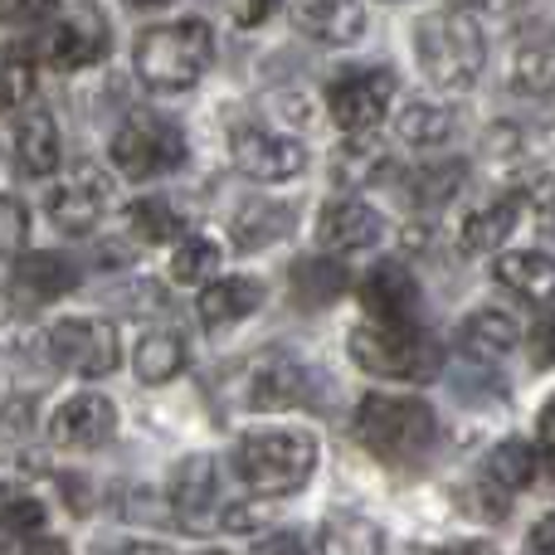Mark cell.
<instances>
[{
	"instance_id": "13",
	"label": "cell",
	"mask_w": 555,
	"mask_h": 555,
	"mask_svg": "<svg viewBox=\"0 0 555 555\" xmlns=\"http://www.w3.org/2000/svg\"><path fill=\"white\" fill-rule=\"evenodd\" d=\"M537 478V453L527 439H502L498 449L482 459L478 473V512H488L492 521H502L512 512V502L531 488Z\"/></svg>"
},
{
	"instance_id": "12",
	"label": "cell",
	"mask_w": 555,
	"mask_h": 555,
	"mask_svg": "<svg viewBox=\"0 0 555 555\" xmlns=\"http://www.w3.org/2000/svg\"><path fill=\"white\" fill-rule=\"evenodd\" d=\"M113 205V176L98 166H74L64 181H54V191L44 195V215L64 234H88L98 230V220Z\"/></svg>"
},
{
	"instance_id": "25",
	"label": "cell",
	"mask_w": 555,
	"mask_h": 555,
	"mask_svg": "<svg viewBox=\"0 0 555 555\" xmlns=\"http://www.w3.org/2000/svg\"><path fill=\"white\" fill-rule=\"evenodd\" d=\"M317 555H385V531L361 512H332L317 527Z\"/></svg>"
},
{
	"instance_id": "6",
	"label": "cell",
	"mask_w": 555,
	"mask_h": 555,
	"mask_svg": "<svg viewBox=\"0 0 555 555\" xmlns=\"http://www.w3.org/2000/svg\"><path fill=\"white\" fill-rule=\"evenodd\" d=\"M400 78L390 68H346L326 83V113L346 137H371L395 113Z\"/></svg>"
},
{
	"instance_id": "29",
	"label": "cell",
	"mask_w": 555,
	"mask_h": 555,
	"mask_svg": "<svg viewBox=\"0 0 555 555\" xmlns=\"http://www.w3.org/2000/svg\"><path fill=\"white\" fill-rule=\"evenodd\" d=\"M127 234L142 244H171V240H185V220L181 210H171V201L146 195V201H137L127 210Z\"/></svg>"
},
{
	"instance_id": "3",
	"label": "cell",
	"mask_w": 555,
	"mask_h": 555,
	"mask_svg": "<svg viewBox=\"0 0 555 555\" xmlns=\"http://www.w3.org/2000/svg\"><path fill=\"white\" fill-rule=\"evenodd\" d=\"M230 468L254 498H263V502L293 498V492H302L317 473V439L302 429L249 434V439L234 443Z\"/></svg>"
},
{
	"instance_id": "17",
	"label": "cell",
	"mask_w": 555,
	"mask_h": 555,
	"mask_svg": "<svg viewBox=\"0 0 555 555\" xmlns=\"http://www.w3.org/2000/svg\"><path fill=\"white\" fill-rule=\"evenodd\" d=\"M59 156H64V137H59L54 113H44V107L20 113L15 127L5 132V162L29 181H44L59 171Z\"/></svg>"
},
{
	"instance_id": "35",
	"label": "cell",
	"mask_w": 555,
	"mask_h": 555,
	"mask_svg": "<svg viewBox=\"0 0 555 555\" xmlns=\"http://www.w3.org/2000/svg\"><path fill=\"white\" fill-rule=\"evenodd\" d=\"M385 162H390V156H385L380 146H371L365 137H351V142L341 146V181L346 185H365L371 176L385 171Z\"/></svg>"
},
{
	"instance_id": "21",
	"label": "cell",
	"mask_w": 555,
	"mask_h": 555,
	"mask_svg": "<svg viewBox=\"0 0 555 555\" xmlns=\"http://www.w3.org/2000/svg\"><path fill=\"white\" fill-rule=\"evenodd\" d=\"M259 307H263L259 278H210L201 293V322L210 326V332H220V326L249 322Z\"/></svg>"
},
{
	"instance_id": "46",
	"label": "cell",
	"mask_w": 555,
	"mask_h": 555,
	"mask_svg": "<svg viewBox=\"0 0 555 555\" xmlns=\"http://www.w3.org/2000/svg\"><path fill=\"white\" fill-rule=\"evenodd\" d=\"M205 555H220V551H205Z\"/></svg>"
},
{
	"instance_id": "41",
	"label": "cell",
	"mask_w": 555,
	"mask_h": 555,
	"mask_svg": "<svg viewBox=\"0 0 555 555\" xmlns=\"http://www.w3.org/2000/svg\"><path fill=\"white\" fill-rule=\"evenodd\" d=\"M531 361H537V365H546V361H551V322H546V317H541L537 336H531Z\"/></svg>"
},
{
	"instance_id": "1",
	"label": "cell",
	"mask_w": 555,
	"mask_h": 555,
	"mask_svg": "<svg viewBox=\"0 0 555 555\" xmlns=\"http://www.w3.org/2000/svg\"><path fill=\"white\" fill-rule=\"evenodd\" d=\"M351 434L361 449H371L380 463L390 468H410V463H424L439 443V414H434L429 400L420 395H385L371 390L361 404H356Z\"/></svg>"
},
{
	"instance_id": "23",
	"label": "cell",
	"mask_w": 555,
	"mask_h": 555,
	"mask_svg": "<svg viewBox=\"0 0 555 555\" xmlns=\"http://www.w3.org/2000/svg\"><path fill=\"white\" fill-rule=\"evenodd\" d=\"M185 365H191V346H185V336L171 332V326L146 332L142 341H137V351H132V371H137V380H142V385L176 380Z\"/></svg>"
},
{
	"instance_id": "9",
	"label": "cell",
	"mask_w": 555,
	"mask_h": 555,
	"mask_svg": "<svg viewBox=\"0 0 555 555\" xmlns=\"http://www.w3.org/2000/svg\"><path fill=\"white\" fill-rule=\"evenodd\" d=\"M113 49V29H107V15L93 5H64L49 15L44 29V64L59 68V74H78V68H93L107 59Z\"/></svg>"
},
{
	"instance_id": "8",
	"label": "cell",
	"mask_w": 555,
	"mask_h": 555,
	"mask_svg": "<svg viewBox=\"0 0 555 555\" xmlns=\"http://www.w3.org/2000/svg\"><path fill=\"white\" fill-rule=\"evenodd\" d=\"M332 400V380L312 365L293 361V356H273V361L254 365L249 385H244V404L259 414L269 410H322Z\"/></svg>"
},
{
	"instance_id": "14",
	"label": "cell",
	"mask_w": 555,
	"mask_h": 555,
	"mask_svg": "<svg viewBox=\"0 0 555 555\" xmlns=\"http://www.w3.org/2000/svg\"><path fill=\"white\" fill-rule=\"evenodd\" d=\"M166 502H171V517L185 531H210V521L220 517V468L205 453L176 463L171 482H166Z\"/></svg>"
},
{
	"instance_id": "34",
	"label": "cell",
	"mask_w": 555,
	"mask_h": 555,
	"mask_svg": "<svg viewBox=\"0 0 555 555\" xmlns=\"http://www.w3.org/2000/svg\"><path fill=\"white\" fill-rule=\"evenodd\" d=\"M35 93V59L25 49H5L0 54V113H15Z\"/></svg>"
},
{
	"instance_id": "24",
	"label": "cell",
	"mask_w": 555,
	"mask_h": 555,
	"mask_svg": "<svg viewBox=\"0 0 555 555\" xmlns=\"http://www.w3.org/2000/svg\"><path fill=\"white\" fill-rule=\"evenodd\" d=\"M302 35L322 39V44H351V39L365 35L371 25V10L365 5H351V0H326V5H297L293 10Z\"/></svg>"
},
{
	"instance_id": "11",
	"label": "cell",
	"mask_w": 555,
	"mask_h": 555,
	"mask_svg": "<svg viewBox=\"0 0 555 555\" xmlns=\"http://www.w3.org/2000/svg\"><path fill=\"white\" fill-rule=\"evenodd\" d=\"M230 156L249 181H293V176L307 171V146L297 137H283L273 127H259V122H240L230 132Z\"/></svg>"
},
{
	"instance_id": "38",
	"label": "cell",
	"mask_w": 555,
	"mask_h": 555,
	"mask_svg": "<svg viewBox=\"0 0 555 555\" xmlns=\"http://www.w3.org/2000/svg\"><path fill=\"white\" fill-rule=\"evenodd\" d=\"M25 234H29V210L15 195H0V259H15Z\"/></svg>"
},
{
	"instance_id": "28",
	"label": "cell",
	"mask_w": 555,
	"mask_h": 555,
	"mask_svg": "<svg viewBox=\"0 0 555 555\" xmlns=\"http://www.w3.org/2000/svg\"><path fill=\"white\" fill-rule=\"evenodd\" d=\"M453 132H459L453 113H449V107H434V103H404L400 122H395V137H400L404 146H420V152L443 146Z\"/></svg>"
},
{
	"instance_id": "4",
	"label": "cell",
	"mask_w": 555,
	"mask_h": 555,
	"mask_svg": "<svg viewBox=\"0 0 555 555\" xmlns=\"http://www.w3.org/2000/svg\"><path fill=\"white\" fill-rule=\"evenodd\" d=\"M215 59V35L205 20H166L137 39L132 68L152 93H185L205 78Z\"/></svg>"
},
{
	"instance_id": "10",
	"label": "cell",
	"mask_w": 555,
	"mask_h": 555,
	"mask_svg": "<svg viewBox=\"0 0 555 555\" xmlns=\"http://www.w3.org/2000/svg\"><path fill=\"white\" fill-rule=\"evenodd\" d=\"M49 356L83 380H103L122 361V341H117V326L103 317H64L49 326Z\"/></svg>"
},
{
	"instance_id": "45",
	"label": "cell",
	"mask_w": 555,
	"mask_h": 555,
	"mask_svg": "<svg viewBox=\"0 0 555 555\" xmlns=\"http://www.w3.org/2000/svg\"><path fill=\"white\" fill-rule=\"evenodd\" d=\"M107 555H166L162 546H146V541H127L122 551H107Z\"/></svg>"
},
{
	"instance_id": "22",
	"label": "cell",
	"mask_w": 555,
	"mask_h": 555,
	"mask_svg": "<svg viewBox=\"0 0 555 555\" xmlns=\"http://www.w3.org/2000/svg\"><path fill=\"white\" fill-rule=\"evenodd\" d=\"M498 283L512 287L527 307L546 312L551 297H555V269H551V254L541 249H517V254H502L498 259Z\"/></svg>"
},
{
	"instance_id": "33",
	"label": "cell",
	"mask_w": 555,
	"mask_h": 555,
	"mask_svg": "<svg viewBox=\"0 0 555 555\" xmlns=\"http://www.w3.org/2000/svg\"><path fill=\"white\" fill-rule=\"evenodd\" d=\"M463 185V162H434L410 176V201L414 205H449Z\"/></svg>"
},
{
	"instance_id": "43",
	"label": "cell",
	"mask_w": 555,
	"mask_h": 555,
	"mask_svg": "<svg viewBox=\"0 0 555 555\" xmlns=\"http://www.w3.org/2000/svg\"><path fill=\"white\" fill-rule=\"evenodd\" d=\"M234 20H240V25H263V20L273 15V5H234L230 10Z\"/></svg>"
},
{
	"instance_id": "19",
	"label": "cell",
	"mask_w": 555,
	"mask_h": 555,
	"mask_svg": "<svg viewBox=\"0 0 555 555\" xmlns=\"http://www.w3.org/2000/svg\"><path fill=\"white\" fill-rule=\"evenodd\" d=\"M380 234H385L380 210H371L365 201H332V205H322V215H317V244H322L326 254L375 249Z\"/></svg>"
},
{
	"instance_id": "39",
	"label": "cell",
	"mask_w": 555,
	"mask_h": 555,
	"mask_svg": "<svg viewBox=\"0 0 555 555\" xmlns=\"http://www.w3.org/2000/svg\"><path fill=\"white\" fill-rule=\"evenodd\" d=\"M254 555H307V546L297 531H273V537H263L259 546H254Z\"/></svg>"
},
{
	"instance_id": "26",
	"label": "cell",
	"mask_w": 555,
	"mask_h": 555,
	"mask_svg": "<svg viewBox=\"0 0 555 555\" xmlns=\"http://www.w3.org/2000/svg\"><path fill=\"white\" fill-rule=\"evenodd\" d=\"M293 220H297L293 205L254 201L249 210L234 215V249H240V254L269 249V244H278V240H287V234H293Z\"/></svg>"
},
{
	"instance_id": "2",
	"label": "cell",
	"mask_w": 555,
	"mask_h": 555,
	"mask_svg": "<svg viewBox=\"0 0 555 555\" xmlns=\"http://www.w3.org/2000/svg\"><path fill=\"white\" fill-rule=\"evenodd\" d=\"M414 54L420 68L434 88L443 93H473L488 64V39L473 10H429V15L414 25Z\"/></svg>"
},
{
	"instance_id": "27",
	"label": "cell",
	"mask_w": 555,
	"mask_h": 555,
	"mask_svg": "<svg viewBox=\"0 0 555 555\" xmlns=\"http://www.w3.org/2000/svg\"><path fill=\"white\" fill-rule=\"evenodd\" d=\"M521 341V317L507 312V307H478L473 317H463L459 326V346L482 356H502Z\"/></svg>"
},
{
	"instance_id": "40",
	"label": "cell",
	"mask_w": 555,
	"mask_h": 555,
	"mask_svg": "<svg viewBox=\"0 0 555 555\" xmlns=\"http://www.w3.org/2000/svg\"><path fill=\"white\" fill-rule=\"evenodd\" d=\"M20 555H68V546L59 537H44V531H39V537L20 541Z\"/></svg>"
},
{
	"instance_id": "36",
	"label": "cell",
	"mask_w": 555,
	"mask_h": 555,
	"mask_svg": "<svg viewBox=\"0 0 555 555\" xmlns=\"http://www.w3.org/2000/svg\"><path fill=\"white\" fill-rule=\"evenodd\" d=\"M29 434H35V400L20 395V400H10L5 410H0V453L20 449Z\"/></svg>"
},
{
	"instance_id": "5",
	"label": "cell",
	"mask_w": 555,
	"mask_h": 555,
	"mask_svg": "<svg viewBox=\"0 0 555 555\" xmlns=\"http://www.w3.org/2000/svg\"><path fill=\"white\" fill-rule=\"evenodd\" d=\"M351 361L365 375L380 380H424L439 371V346L414 326H380V322H361L351 332Z\"/></svg>"
},
{
	"instance_id": "16",
	"label": "cell",
	"mask_w": 555,
	"mask_h": 555,
	"mask_svg": "<svg viewBox=\"0 0 555 555\" xmlns=\"http://www.w3.org/2000/svg\"><path fill=\"white\" fill-rule=\"evenodd\" d=\"M361 307L380 326H414L420 322V283L400 259H380L361 278Z\"/></svg>"
},
{
	"instance_id": "42",
	"label": "cell",
	"mask_w": 555,
	"mask_h": 555,
	"mask_svg": "<svg viewBox=\"0 0 555 555\" xmlns=\"http://www.w3.org/2000/svg\"><path fill=\"white\" fill-rule=\"evenodd\" d=\"M424 555H492V551L482 546V541H449V546H434Z\"/></svg>"
},
{
	"instance_id": "15",
	"label": "cell",
	"mask_w": 555,
	"mask_h": 555,
	"mask_svg": "<svg viewBox=\"0 0 555 555\" xmlns=\"http://www.w3.org/2000/svg\"><path fill=\"white\" fill-rule=\"evenodd\" d=\"M78 283H83V273H78L64 254H25V259L10 263L5 297L15 312H39V307H49L54 297H68Z\"/></svg>"
},
{
	"instance_id": "7",
	"label": "cell",
	"mask_w": 555,
	"mask_h": 555,
	"mask_svg": "<svg viewBox=\"0 0 555 555\" xmlns=\"http://www.w3.org/2000/svg\"><path fill=\"white\" fill-rule=\"evenodd\" d=\"M113 166L127 181H156L185 162V132L171 117H132L113 132Z\"/></svg>"
},
{
	"instance_id": "31",
	"label": "cell",
	"mask_w": 555,
	"mask_h": 555,
	"mask_svg": "<svg viewBox=\"0 0 555 555\" xmlns=\"http://www.w3.org/2000/svg\"><path fill=\"white\" fill-rule=\"evenodd\" d=\"M220 259H224V249L215 240H205V234H185L181 244H176V254H171V283H210L215 269H220Z\"/></svg>"
},
{
	"instance_id": "32",
	"label": "cell",
	"mask_w": 555,
	"mask_h": 555,
	"mask_svg": "<svg viewBox=\"0 0 555 555\" xmlns=\"http://www.w3.org/2000/svg\"><path fill=\"white\" fill-rule=\"evenodd\" d=\"M507 88L521 98H546L551 93V49L546 44H527L512 54V74Z\"/></svg>"
},
{
	"instance_id": "18",
	"label": "cell",
	"mask_w": 555,
	"mask_h": 555,
	"mask_svg": "<svg viewBox=\"0 0 555 555\" xmlns=\"http://www.w3.org/2000/svg\"><path fill=\"white\" fill-rule=\"evenodd\" d=\"M49 439L59 443V449H98V443L113 439L117 429V410L107 395L98 390H83L74 395V400H64L54 414H49Z\"/></svg>"
},
{
	"instance_id": "30",
	"label": "cell",
	"mask_w": 555,
	"mask_h": 555,
	"mask_svg": "<svg viewBox=\"0 0 555 555\" xmlns=\"http://www.w3.org/2000/svg\"><path fill=\"white\" fill-rule=\"evenodd\" d=\"M293 293H297V302L312 312V307H326L332 297H341L346 293V269L341 263H332V259H302L293 269Z\"/></svg>"
},
{
	"instance_id": "20",
	"label": "cell",
	"mask_w": 555,
	"mask_h": 555,
	"mask_svg": "<svg viewBox=\"0 0 555 555\" xmlns=\"http://www.w3.org/2000/svg\"><path fill=\"white\" fill-rule=\"evenodd\" d=\"M527 220V191H502L492 201H482L478 210L463 220L459 230V249L463 254H492L507 244V234Z\"/></svg>"
},
{
	"instance_id": "44",
	"label": "cell",
	"mask_w": 555,
	"mask_h": 555,
	"mask_svg": "<svg viewBox=\"0 0 555 555\" xmlns=\"http://www.w3.org/2000/svg\"><path fill=\"white\" fill-rule=\"evenodd\" d=\"M531 555H551V517H541L531 527Z\"/></svg>"
},
{
	"instance_id": "37",
	"label": "cell",
	"mask_w": 555,
	"mask_h": 555,
	"mask_svg": "<svg viewBox=\"0 0 555 555\" xmlns=\"http://www.w3.org/2000/svg\"><path fill=\"white\" fill-rule=\"evenodd\" d=\"M0 531H5V537H15V541L39 537V531H44V507H39V502H29V498L5 502V512H0Z\"/></svg>"
}]
</instances>
